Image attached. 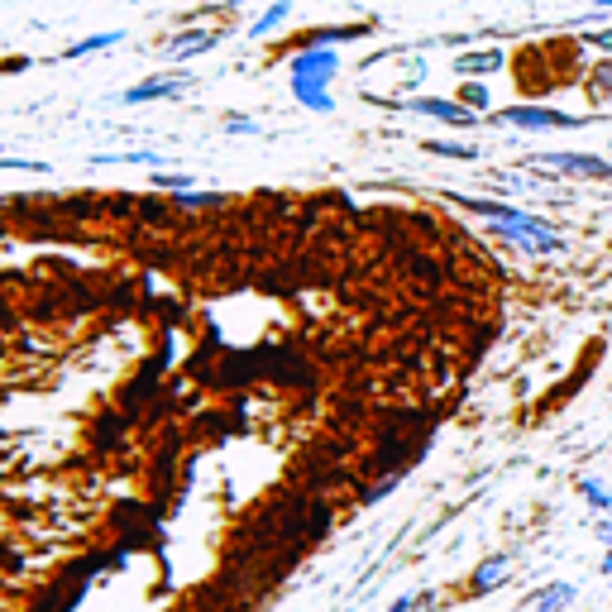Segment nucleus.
I'll return each instance as SVG.
<instances>
[{"mask_svg":"<svg viewBox=\"0 0 612 612\" xmlns=\"http://www.w3.org/2000/svg\"><path fill=\"white\" fill-rule=\"evenodd\" d=\"M450 201H459L464 211H474V216L488 220V230L498 235V240L517 244L522 254L531 259H541V254H560L565 240H560V230L550 225L546 216H531L522 206H507V201H488V197H459V192H445Z\"/></svg>","mask_w":612,"mask_h":612,"instance_id":"1","label":"nucleus"},{"mask_svg":"<svg viewBox=\"0 0 612 612\" xmlns=\"http://www.w3.org/2000/svg\"><path fill=\"white\" fill-rule=\"evenodd\" d=\"M335 67H340V53L335 48H302L297 58H292V96L302 101L306 110H321L330 115L335 110V96H330V77H335Z\"/></svg>","mask_w":612,"mask_h":612,"instance_id":"2","label":"nucleus"},{"mask_svg":"<svg viewBox=\"0 0 612 612\" xmlns=\"http://www.w3.org/2000/svg\"><path fill=\"white\" fill-rule=\"evenodd\" d=\"M488 120H493V125H503V130L546 134V130H584V125L603 120V115H565V110L541 106V101H517V106L498 110V115H488Z\"/></svg>","mask_w":612,"mask_h":612,"instance_id":"3","label":"nucleus"},{"mask_svg":"<svg viewBox=\"0 0 612 612\" xmlns=\"http://www.w3.org/2000/svg\"><path fill=\"white\" fill-rule=\"evenodd\" d=\"M397 110H407V115H431L440 125H450V130H474L483 115H474L469 106H459L455 96H412V101H393Z\"/></svg>","mask_w":612,"mask_h":612,"instance_id":"4","label":"nucleus"},{"mask_svg":"<svg viewBox=\"0 0 612 612\" xmlns=\"http://www.w3.org/2000/svg\"><path fill=\"white\" fill-rule=\"evenodd\" d=\"M536 168L560 177H612V163L598 153H579V149H555V153H536Z\"/></svg>","mask_w":612,"mask_h":612,"instance_id":"5","label":"nucleus"},{"mask_svg":"<svg viewBox=\"0 0 612 612\" xmlns=\"http://www.w3.org/2000/svg\"><path fill=\"white\" fill-rule=\"evenodd\" d=\"M574 598H579V589L560 579V584H546V589L531 593V598L522 603V612H569L574 608Z\"/></svg>","mask_w":612,"mask_h":612,"instance_id":"6","label":"nucleus"},{"mask_svg":"<svg viewBox=\"0 0 612 612\" xmlns=\"http://www.w3.org/2000/svg\"><path fill=\"white\" fill-rule=\"evenodd\" d=\"M507 569H512V555H488L474 574H469V593L474 598H483V593H493V589H503L507 584Z\"/></svg>","mask_w":612,"mask_h":612,"instance_id":"7","label":"nucleus"},{"mask_svg":"<svg viewBox=\"0 0 612 612\" xmlns=\"http://www.w3.org/2000/svg\"><path fill=\"white\" fill-rule=\"evenodd\" d=\"M507 63L503 48H474V53H459L455 58V72L459 77H488V72H498Z\"/></svg>","mask_w":612,"mask_h":612,"instance_id":"8","label":"nucleus"},{"mask_svg":"<svg viewBox=\"0 0 612 612\" xmlns=\"http://www.w3.org/2000/svg\"><path fill=\"white\" fill-rule=\"evenodd\" d=\"M177 91H182V82L153 77V82H139V87L125 91V101H130V106H139V101H163V96H177Z\"/></svg>","mask_w":612,"mask_h":612,"instance_id":"9","label":"nucleus"},{"mask_svg":"<svg viewBox=\"0 0 612 612\" xmlns=\"http://www.w3.org/2000/svg\"><path fill=\"white\" fill-rule=\"evenodd\" d=\"M216 44H220V34H211V29H197V34H182V39H177L168 53H173V58H197V53H211Z\"/></svg>","mask_w":612,"mask_h":612,"instance_id":"10","label":"nucleus"},{"mask_svg":"<svg viewBox=\"0 0 612 612\" xmlns=\"http://www.w3.org/2000/svg\"><path fill=\"white\" fill-rule=\"evenodd\" d=\"M120 39H125L120 29H106V34H91V39H82V44L63 48V58H91V53H106V48H115Z\"/></svg>","mask_w":612,"mask_h":612,"instance_id":"11","label":"nucleus"},{"mask_svg":"<svg viewBox=\"0 0 612 612\" xmlns=\"http://www.w3.org/2000/svg\"><path fill=\"white\" fill-rule=\"evenodd\" d=\"M421 149H426V153H436V158H459V163L479 158V149H474V144H464V139H426Z\"/></svg>","mask_w":612,"mask_h":612,"instance_id":"12","label":"nucleus"},{"mask_svg":"<svg viewBox=\"0 0 612 612\" xmlns=\"http://www.w3.org/2000/svg\"><path fill=\"white\" fill-rule=\"evenodd\" d=\"M287 15H292V0H273V5L263 10L259 20L249 24V39H263V34H268V29H278V24H283Z\"/></svg>","mask_w":612,"mask_h":612,"instance_id":"13","label":"nucleus"},{"mask_svg":"<svg viewBox=\"0 0 612 612\" xmlns=\"http://www.w3.org/2000/svg\"><path fill=\"white\" fill-rule=\"evenodd\" d=\"M579 498L593 507V512H612V493H608V483H598V479H579Z\"/></svg>","mask_w":612,"mask_h":612,"instance_id":"14","label":"nucleus"},{"mask_svg":"<svg viewBox=\"0 0 612 612\" xmlns=\"http://www.w3.org/2000/svg\"><path fill=\"white\" fill-rule=\"evenodd\" d=\"M589 96H603V101H612V58H603V63L589 67Z\"/></svg>","mask_w":612,"mask_h":612,"instance_id":"15","label":"nucleus"},{"mask_svg":"<svg viewBox=\"0 0 612 612\" xmlns=\"http://www.w3.org/2000/svg\"><path fill=\"white\" fill-rule=\"evenodd\" d=\"M455 101H459V106H469V110H474V115L493 106V96H488V87H483V82H464Z\"/></svg>","mask_w":612,"mask_h":612,"instance_id":"16","label":"nucleus"},{"mask_svg":"<svg viewBox=\"0 0 612 612\" xmlns=\"http://www.w3.org/2000/svg\"><path fill=\"white\" fill-rule=\"evenodd\" d=\"M584 48H593V53L612 58V24H603V29H589V34H584Z\"/></svg>","mask_w":612,"mask_h":612,"instance_id":"17","label":"nucleus"},{"mask_svg":"<svg viewBox=\"0 0 612 612\" xmlns=\"http://www.w3.org/2000/svg\"><path fill=\"white\" fill-rule=\"evenodd\" d=\"M177 201L182 206H216V201H225L220 192H177Z\"/></svg>","mask_w":612,"mask_h":612,"instance_id":"18","label":"nucleus"},{"mask_svg":"<svg viewBox=\"0 0 612 612\" xmlns=\"http://www.w3.org/2000/svg\"><path fill=\"white\" fill-rule=\"evenodd\" d=\"M0 168H10V173H44V163H34V158H0Z\"/></svg>","mask_w":612,"mask_h":612,"instance_id":"19","label":"nucleus"},{"mask_svg":"<svg viewBox=\"0 0 612 612\" xmlns=\"http://www.w3.org/2000/svg\"><path fill=\"white\" fill-rule=\"evenodd\" d=\"M421 598H426V593H402V598H393V603H388V612H416V608H421Z\"/></svg>","mask_w":612,"mask_h":612,"instance_id":"20","label":"nucleus"},{"mask_svg":"<svg viewBox=\"0 0 612 612\" xmlns=\"http://www.w3.org/2000/svg\"><path fill=\"white\" fill-rule=\"evenodd\" d=\"M593 536H598L603 546H612V512H603V517H598V531H593Z\"/></svg>","mask_w":612,"mask_h":612,"instance_id":"21","label":"nucleus"},{"mask_svg":"<svg viewBox=\"0 0 612 612\" xmlns=\"http://www.w3.org/2000/svg\"><path fill=\"white\" fill-rule=\"evenodd\" d=\"M153 187H187V177H177V173H163V177H153Z\"/></svg>","mask_w":612,"mask_h":612,"instance_id":"22","label":"nucleus"},{"mask_svg":"<svg viewBox=\"0 0 612 612\" xmlns=\"http://www.w3.org/2000/svg\"><path fill=\"white\" fill-rule=\"evenodd\" d=\"M598 574H612V546H608V555H603V565H598Z\"/></svg>","mask_w":612,"mask_h":612,"instance_id":"23","label":"nucleus"},{"mask_svg":"<svg viewBox=\"0 0 612 612\" xmlns=\"http://www.w3.org/2000/svg\"><path fill=\"white\" fill-rule=\"evenodd\" d=\"M593 5H598V10H612V0H593Z\"/></svg>","mask_w":612,"mask_h":612,"instance_id":"24","label":"nucleus"},{"mask_svg":"<svg viewBox=\"0 0 612 612\" xmlns=\"http://www.w3.org/2000/svg\"><path fill=\"white\" fill-rule=\"evenodd\" d=\"M230 5H235V0H230Z\"/></svg>","mask_w":612,"mask_h":612,"instance_id":"25","label":"nucleus"}]
</instances>
